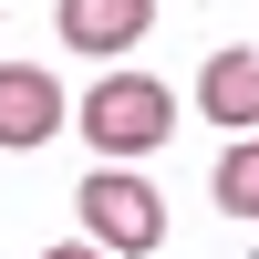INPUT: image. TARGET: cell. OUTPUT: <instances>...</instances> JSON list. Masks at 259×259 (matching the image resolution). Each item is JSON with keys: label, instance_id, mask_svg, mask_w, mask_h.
<instances>
[{"label": "cell", "instance_id": "obj_1", "mask_svg": "<svg viewBox=\"0 0 259 259\" xmlns=\"http://www.w3.org/2000/svg\"><path fill=\"white\" fill-rule=\"evenodd\" d=\"M73 207H83V239H94L104 259H156L166 249V197L145 177H124V156H104L94 177L73 187Z\"/></svg>", "mask_w": 259, "mask_h": 259}, {"label": "cell", "instance_id": "obj_2", "mask_svg": "<svg viewBox=\"0 0 259 259\" xmlns=\"http://www.w3.org/2000/svg\"><path fill=\"white\" fill-rule=\"evenodd\" d=\"M83 135H94V156H156L177 135V94L156 73H104L83 94Z\"/></svg>", "mask_w": 259, "mask_h": 259}, {"label": "cell", "instance_id": "obj_3", "mask_svg": "<svg viewBox=\"0 0 259 259\" xmlns=\"http://www.w3.org/2000/svg\"><path fill=\"white\" fill-rule=\"evenodd\" d=\"M62 114H73V104H62V83L41 73V62H0V145H11V156L52 145Z\"/></svg>", "mask_w": 259, "mask_h": 259}, {"label": "cell", "instance_id": "obj_4", "mask_svg": "<svg viewBox=\"0 0 259 259\" xmlns=\"http://www.w3.org/2000/svg\"><path fill=\"white\" fill-rule=\"evenodd\" d=\"M73 52H94V62H114L124 41H145L156 31V0H62V21H52Z\"/></svg>", "mask_w": 259, "mask_h": 259}, {"label": "cell", "instance_id": "obj_5", "mask_svg": "<svg viewBox=\"0 0 259 259\" xmlns=\"http://www.w3.org/2000/svg\"><path fill=\"white\" fill-rule=\"evenodd\" d=\"M197 104H207V124H259V52H207Z\"/></svg>", "mask_w": 259, "mask_h": 259}, {"label": "cell", "instance_id": "obj_6", "mask_svg": "<svg viewBox=\"0 0 259 259\" xmlns=\"http://www.w3.org/2000/svg\"><path fill=\"white\" fill-rule=\"evenodd\" d=\"M218 207H239V218H259V135H239L218 156Z\"/></svg>", "mask_w": 259, "mask_h": 259}, {"label": "cell", "instance_id": "obj_7", "mask_svg": "<svg viewBox=\"0 0 259 259\" xmlns=\"http://www.w3.org/2000/svg\"><path fill=\"white\" fill-rule=\"evenodd\" d=\"M41 259H104V249H94V239H83V249H41Z\"/></svg>", "mask_w": 259, "mask_h": 259}]
</instances>
